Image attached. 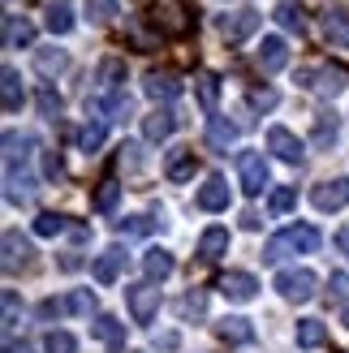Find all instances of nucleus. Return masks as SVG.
<instances>
[{"label":"nucleus","mask_w":349,"mask_h":353,"mask_svg":"<svg viewBox=\"0 0 349 353\" xmlns=\"http://www.w3.org/2000/svg\"><path fill=\"white\" fill-rule=\"evenodd\" d=\"M319 250V228L315 224H289L263 245V263H281L289 254H315Z\"/></svg>","instance_id":"obj_1"},{"label":"nucleus","mask_w":349,"mask_h":353,"mask_svg":"<svg viewBox=\"0 0 349 353\" xmlns=\"http://www.w3.org/2000/svg\"><path fill=\"white\" fill-rule=\"evenodd\" d=\"M319 289V276L315 272H306V268H289L276 276V293L285 297V302H310Z\"/></svg>","instance_id":"obj_2"},{"label":"nucleus","mask_w":349,"mask_h":353,"mask_svg":"<svg viewBox=\"0 0 349 353\" xmlns=\"http://www.w3.org/2000/svg\"><path fill=\"white\" fill-rule=\"evenodd\" d=\"M237 172H241V190H246V194H263L268 176H272L268 155L263 151H241L237 155Z\"/></svg>","instance_id":"obj_3"},{"label":"nucleus","mask_w":349,"mask_h":353,"mask_svg":"<svg viewBox=\"0 0 349 353\" xmlns=\"http://www.w3.org/2000/svg\"><path fill=\"white\" fill-rule=\"evenodd\" d=\"M126 302H130V314H134V323H151L155 314H160V289L151 285H130L126 289Z\"/></svg>","instance_id":"obj_4"},{"label":"nucleus","mask_w":349,"mask_h":353,"mask_svg":"<svg viewBox=\"0 0 349 353\" xmlns=\"http://www.w3.org/2000/svg\"><path fill=\"white\" fill-rule=\"evenodd\" d=\"M259 22H263V13H259V9H233V13L220 17V34L229 43H241V39H250V34L259 30Z\"/></svg>","instance_id":"obj_5"},{"label":"nucleus","mask_w":349,"mask_h":353,"mask_svg":"<svg viewBox=\"0 0 349 353\" xmlns=\"http://www.w3.org/2000/svg\"><path fill=\"white\" fill-rule=\"evenodd\" d=\"M268 151L276 155V160H285V164H302L306 160V147H302V138L285 130V125H272L268 130Z\"/></svg>","instance_id":"obj_6"},{"label":"nucleus","mask_w":349,"mask_h":353,"mask_svg":"<svg viewBox=\"0 0 349 353\" xmlns=\"http://www.w3.org/2000/svg\"><path fill=\"white\" fill-rule=\"evenodd\" d=\"M298 82L332 99V95H341V91H345V82H349V78H345V69H328V65H319V69H302Z\"/></svg>","instance_id":"obj_7"},{"label":"nucleus","mask_w":349,"mask_h":353,"mask_svg":"<svg viewBox=\"0 0 349 353\" xmlns=\"http://www.w3.org/2000/svg\"><path fill=\"white\" fill-rule=\"evenodd\" d=\"M151 26L160 30V34H186V30H190V17L181 13L177 0H164V5L151 9Z\"/></svg>","instance_id":"obj_8"},{"label":"nucleus","mask_w":349,"mask_h":353,"mask_svg":"<svg viewBox=\"0 0 349 353\" xmlns=\"http://www.w3.org/2000/svg\"><path fill=\"white\" fill-rule=\"evenodd\" d=\"M255 65L263 69V74H281V69L289 65V48H285V39H281V34H268V39L259 43V52H255Z\"/></svg>","instance_id":"obj_9"},{"label":"nucleus","mask_w":349,"mask_h":353,"mask_svg":"<svg viewBox=\"0 0 349 353\" xmlns=\"http://www.w3.org/2000/svg\"><path fill=\"white\" fill-rule=\"evenodd\" d=\"M229 302H255V293H259V280L250 272H224L220 276V285H216Z\"/></svg>","instance_id":"obj_10"},{"label":"nucleus","mask_w":349,"mask_h":353,"mask_svg":"<svg viewBox=\"0 0 349 353\" xmlns=\"http://www.w3.org/2000/svg\"><path fill=\"white\" fill-rule=\"evenodd\" d=\"M310 203H315L319 211H341L349 203V176H337V181H323L310 190Z\"/></svg>","instance_id":"obj_11"},{"label":"nucleus","mask_w":349,"mask_h":353,"mask_svg":"<svg viewBox=\"0 0 349 353\" xmlns=\"http://www.w3.org/2000/svg\"><path fill=\"white\" fill-rule=\"evenodd\" d=\"M30 259H34V250H30V241L17 233V228H9L5 233V272L13 276V272H22V268H30Z\"/></svg>","instance_id":"obj_12"},{"label":"nucleus","mask_w":349,"mask_h":353,"mask_svg":"<svg viewBox=\"0 0 349 353\" xmlns=\"http://www.w3.org/2000/svg\"><path fill=\"white\" fill-rule=\"evenodd\" d=\"M337 138H341V117L332 108H323L315 117V130H310V143H315L319 151H337Z\"/></svg>","instance_id":"obj_13"},{"label":"nucleus","mask_w":349,"mask_h":353,"mask_svg":"<svg viewBox=\"0 0 349 353\" xmlns=\"http://www.w3.org/2000/svg\"><path fill=\"white\" fill-rule=\"evenodd\" d=\"M91 336L99 345H108L112 353H121V349H126V323H121L117 314H99V319L91 323Z\"/></svg>","instance_id":"obj_14"},{"label":"nucleus","mask_w":349,"mask_h":353,"mask_svg":"<svg viewBox=\"0 0 349 353\" xmlns=\"http://www.w3.org/2000/svg\"><path fill=\"white\" fill-rule=\"evenodd\" d=\"M121 82H126V61L108 57V61L99 65V74H95V91H99V99H108V95H121Z\"/></svg>","instance_id":"obj_15"},{"label":"nucleus","mask_w":349,"mask_h":353,"mask_svg":"<svg viewBox=\"0 0 349 353\" xmlns=\"http://www.w3.org/2000/svg\"><path fill=\"white\" fill-rule=\"evenodd\" d=\"M172 130H177V112L172 108H155V112L143 117V138L147 143H164Z\"/></svg>","instance_id":"obj_16"},{"label":"nucleus","mask_w":349,"mask_h":353,"mask_svg":"<svg viewBox=\"0 0 349 353\" xmlns=\"http://www.w3.org/2000/svg\"><path fill=\"white\" fill-rule=\"evenodd\" d=\"M229 181H224V176H207V181L199 185V207L203 211H224L229 207Z\"/></svg>","instance_id":"obj_17"},{"label":"nucleus","mask_w":349,"mask_h":353,"mask_svg":"<svg viewBox=\"0 0 349 353\" xmlns=\"http://www.w3.org/2000/svg\"><path fill=\"white\" fill-rule=\"evenodd\" d=\"M22 103H26V95H22V74H17V69H5V74H0V108L13 117V112H22Z\"/></svg>","instance_id":"obj_18"},{"label":"nucleus","mask_w":349,"mask_h":353,"mask_svg":"<svg viewBox=\"0 0 349 353\" xmlns=\"http://www.w3.org/2000/svg\"><path fill=\"white\" fill-rule=\"evenodd\" d=\"M143 272H147L151 285H155V280H168L172 272H177V259H172L164 245H151V250L143 254Z\"/></svg>","instance_id":"obj_19"},{"label":"nucleus","mask_w":349,"mask_h":353,"mask_svg":"<svg viewBox=\"0 0 349 353\" xmlns=\"http://www.w3.org/2000/svg\"><path fill=\"white\" fill-rule=\"evenodd\" d=\"M147 95L151 99H177L181 95V78L177 74H168V69H151V74H147Z\"/></svg>","instance_id":"obj_20"},{"label":"nucleus","mask_w":349,"mask_h":353,"mask_svg":"<svg viewBox=\"0 0 349 353\" xmlns=\"http://www.w3.org/2000/svg\"><path fill=\"white\" fill-rule=\"evenodd\" d=\"M121 268H126V250H121V245H112V250H103V254L95 259V268H91L95 285H112V280L121 276Z\"/></svg>","instance_id":"obj_21"},{"label":"nucleus","mask_w":349,"mask_h":353,"mask_svg":"<svg viewBox=\"0 0 349 353\" xmlns=\"http://www.w3.org/2000/svg\"><path fill=\"white\" fill-rule=\"evenodd\" d=\"M195 168H199V160H195V151L190 147H177V151H168V164H164V176L168 181H190L195 176Z\"/></svg>","instance_id":"obj_22"},{"label":"nucleus","mask_w":349,"mask_h":353,"mask_svg":"<svg viewBox=\"0 0 349 353\" xmlns=\"http://www.w3.org/2000/svg\"><path fill=\"white\" fill-rule=\"evenodd\" d=\"M69 69V52L65 48H39L34 52V74L39 78H57Z\"/></svg>","instance_id":"obj_23"},{"label":"nucleus","mask_w":349,"mask_h":353,"mask_svg":"<svg viewBox=\"0 0 349 353\" xmlns=\"http://www.w3.org/2000/svg\"><path fill=\"white\" fill-rule=\"evenodd\" d=\"M220 254H229V228H207V233L199 237V259L203 263H216Z\"/></svg>","instance_id":"obj_24"},{"label":"nucleus","mask_w":349,"mask_h":353,"mask_svg":"<svg viewBox=\"0 0 349 353\" xmlns=\"http://www.w3.org/2000/svg\"><path fill=\"white\" fill-rule=\"evenodd\" d=\"M5 48H34V26L17 13H5Z\"/></svg>","instance_id":"obj_25"},{"label":"nucleus","mask_w":349,"mask_h":353,"mask_svg":"<svg viewBox=\"0 0 349 353\" xmlns=\"http://www.w3.org/2000/svg\"><path fill=\"white\" fill-rule=\"evenodd\" d=\"M43 22H48L52 34H69L74 30V5H69V0H52L43 9Z\"/></svg>","instance_id":"obj_26"},{"label":"nucleus","mask_w":349,"mask_h":353,"mask_svg":"<svg viewBox=\"0 0 349 353\" xmlns=\"http://www.w3.org/2000/svg\"><path fill=\"white\" fill-rule=\"evenodd\" d=\"M30 151H34V138H30V134H17V130L5 134V168H17V160L26 164Z\"/></svg>","instance_id":"obj_27"},{"label":"nucleus","mask_w":349,"mask_h":353,"mask_svg":"<svg viewBox=\"0 0 349 353\" xmlns=\"http://www.w3.org/2000/svg\"><path fill=\"white\" fill-rule=\"evenodd\" d=\"M323 34L332 48H349V13L345 9H328L323 13Z\"/></svg>","instance_id":"obj_28"},{"label":"nucleus","mask_w":349,"mask_h":353,"mask_svg":"<svg viewBox=\"0 0 349 353\" xmlns=\"http://www.w3.org/2000/svg\"><path fill=\"white\" fill-rule=\"evenodd\" d=\"M216 336L224 345H250L255 341V327H250V319H220L216 323Z\"/></svg>","instance_id":"obj_29"},{"label":"nucleus","mask_w":349,"mask_h":353,"mask_svg":"<svg viewBox=\"0 0 349 353\" xmlns=\"http://www.w3.org/2000/svg\"><path fill=\"white\" fill-rule=\"evenodd\" d=\"M207 143H212L216 151H229L237 143V125L229 117H212V121H207Z\"/></svg>","instance_id":"obj_30"},{"label":"nucleus","mask_w":349,"mask_h":353,"mask_svg":"<svg viewBox=\"0 0 349 353\" xmlns=\"http://www.w3.org/2000/svg\"><path fill=\"white\" fill-rule=\"evenodd\" d=\"M272 17H276V22H281L285 30H293V34H306V9L298 5V0H281Z\"/></svg>","instance_id":"obj_31"},{"label":"nucleus","mask_w":349,"mask_h":353,"mask_svg":"<svg viewBox=\"0 0 349 353\" xmlns=\"http://www.w3.org/2000/svg\"><path fill=\"white\" fill-rule=\"evenodd\" d=\"M195 95L207 112H216V103H220V78L216 74H207V69H199L195 74Z\"/></svg>","instance_id":"obj_32"},{"label":"nucleus","mask_w":349,"mask_h":353,"mask_svg":"<svg viewBox=\"0 0 349 353\" xmlns=\"http://www.w3.org/2000/svg\"><path fill=\"white\" fill-rule=\"evenodd\" d=\"M293 341H298V349H319L328 341V327L319 319H298V332H293Z\"/></svg>","instance_id":"obj_33"},{"label":"nucleus","mask_w":349,"mask_h":353,"mask_svg":"<svg viewBox=\"0 0 349 353\" xmlns=\"http://www.w3.org/2000/svg\"><path fill=\"white\" fill-rule=\"evenodd\" d=\"M103 134H108V121H103V117H95V121H86V125L78 130V147H82L86 155H95V151L103 147Z\"/></svg>","instance_id":"obj_34"},{"label":"nucleus","mask_w":349,"mask_h":353,"mask_svg":"<svg viewBox=\"0 0 349 353\" xmlns=\"http://www.w3.org/2000/svg\"><path fill=\"white\" fill-rule=\"evenodd\" d=\"M5 199L9 203H30L34 199V176H17V172H5Z\"/></svg>","instance_id":"obj_35"},{"label":"nucleus","mask_w":349,"mask_h":353,"mask_svg":"<svg viewBox=\"0 0 349 353\" xmlns=\"http://www.w3.org/2000/svg\"><path fill=\"white\" fill-rule=\"evenodd\" d=\"M117 203H121V185L117 181H99V190H95V211H99V216H112Z\"/></svg>","instance_id":"obj_36"},{"label":"nucleus","mask_w":349,"mask_h":353,"mask_svg":"<svg viewBox=\"0 0 349 353\" xmlns=\"http://www.w3.org/2000/svg\"><path fill=\"white\" fill-rule=\"evenodd\" d=\"M268 207H272V216H285V211L298 207V190H293V185H276L272 199H268Z\"/></svg>","instance_id":"obj_37"},{"label":"nucleus","mask_w":349,"mask_h":353,"mask_svg":"<svg viewBox=\"0 0 349 353\" xmlns=\"http://www.w3.org/2000/svg\"><path fill=\"white\" fill-rule=\"evenodd\" d=\"M34 103H39V112L52 121V117H61V95H57V86L52 82H43L39 91H34Z\"/></svg>","instance_id":"obj_38"},{"label":"nucleus","mask_w":349,"mask_h":353,"mask_svg":"<svg viewBox=\"0 0 349 353\" xmlns=\"http://www.w3.org/2000/svg\"><path fill=\"white\" fill-rule=\"evenodd\" d=\"M65 216H57V211H43V216H34V233L39 237H61L65 233Z\"/></svg>","instance_id":"obj_39"},{"label":"nucleus","mask_w":349,"mask_h":353,"mask_svg":"<svg viewBox=\"0 0 349 353\" xmlns=\"http://www.w3.org/2000/svg\"><path fill=\"white\" fill-rule=\"evenodd\" d=\"M151 228H155L151 216H126V220H117V233L121 237H143V233H151Z\"/></svg>","instance_id":"obj_40"},{"label":"nucleus","mask_w":349,"mask_h":353,"mask_svg":"<svg viewBox=\"0 0 349 353\" xmlns=\"http://www.w3.org/2000/svg\"><path fill=\"white\" fill-rule=\"evenodd\" d=\"M65 310L69 314H91L95 310V293L91 289H74V293L65 297Z\"/></svg>","instance_id":"obj_41"},{"label":"nucleus","mask_w":349,"mask_h":353,"mask_svg":"<svg viewBox=\"0 0 349 353\" xmlns=\"http://www.w3.org/2000/svg\"><path fill=\"white\" fill-rule=\"evenodd\" d=\"M43 353H78V341L69 332H48L43 336Z\"/></svg>","instance_id":"obj_42"},{"label":"nucleus","mask_w":349,"mask_h":353,"mask_svg":"<svg viewBox=\"0 0 349 353\" xmlns=\"http://www.w3.org/2000/svg\"><path fill=\"white\" fill-rule=\"evenodd\" d=\"M112 13H117V0H86V17H91L95 26L112 22Z\"/></svg>","instance_id":"obj_43"},{"label":"nucleus","mask_w":349,"mask_h":353,"mask_svg":"<svg viewBox=\"0 0 349 353\" xmlns=\"http://www.w3.org/2000/svg\"><path fill=\"white\" fill-rule=\"evenodd\" d=\"M177 310H181V319H203V310H207V297H203V293H186L181 302H177Z\"/></svg>","instance_id":"obj_44"},{"label":"nucleus","mask_w":349,"mask_h":353,"mask_svg":"<svg viewBox=\"0 0 349 353\" xmlns=\"http://www.w3.org/2000/svg\"><path fill=\"white\" fill-rule=\"evenodd\" d=\"M17 319H22V302H17V293H13V289H5V332H13Z\"/></svg>","instance_id":"obj_45"},{"label":"nucleus","mask_w":349,"mask_h":353,"mask_svg":"<svg viewBox=\"0 0 349 353\" xmlns=\"http://www.w3.org/2000/svg\"><path fill=\"white\" fill-rule=\"evenodd\" d=\"M250 108H276V91H272V86H255V91H250Z\"/></svg>","instance_id":"obj_46"},{"label":"nucleus","mask_w":349,"mask_h":353,"mask_svg":"<svg viewBox=\"0 0 349 353\" xmlns=\"http://www.w3.org/2000/svg\"><path fill=\"white\" fill-rule=\"evenodd\" d=\"M61 172H65L61 151H48V155H43V176H61Z\"/></svg>","instance_id":"obj_47"},{"label":"nucleus","mask_w":349,"mask_h":353,"mask_svg":"<svg viewBox=\"0 0 349 353\" xmlns=\"http://www.w3.org/2000/svg\"><path fill=\"white\" fill-rule=\"evenodd\" d=\"M155 345H160V349H177L181 336H177V332H160V336H155Z\"/></svg>","instance_id":"obj_48"},{"label":"nucleus","mask_w":349,"mask_h":353,"mask_svg":"<svg viewBox=\"0 0 349 353\" xmlns=\"http://www.w3.org/2000/svg\"><path fill=\"white\" fill-rule=\"evenodd\" d=\"M332 293H337V297H349V276H341V272L332 276Z\"/></svg>","instance_id":"obj_49"},{"label":"nucleus","mask_w":349,"mask_h":353,"mask_svg":"<svg viewBox=\"0 0 349 353\" xmlns=\"http://www.w3.org/2000/svg\"><path fill=\"white\" fill-rule=\"evenodd\" d=\"M337 250H341V254L349 259V224H345V228H341V233H337Z\"/></svg>","instance_id":"obj_50"},{"label":"nucleus","mask_w":349,"mask_h":353,"mask_svg":"<svg viewBox=\"0 0 349 353\" xmlns=\"http://www.w3.org/2000/svg\"><path fill=\"white\" fill-rule=\"evenodd\" d=\"M5 353H34L26 341H5Z\"/></svg>","instance_id":"obj_51"},{"label":"nucleus","mask_w":349,"mask_h":353,"mask_svg":"<svg viewBox=\"0 0 349 353\" xmlns=\"http://www.w3.org/2000/svg\"><path fill=\"white\" fill-rule=\"evenodd\" d=\"M341 323H345V327H349V302H345V310H341Z\"/></svg>","instance_id":"obj_52"}]
</instances>
